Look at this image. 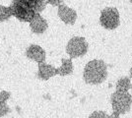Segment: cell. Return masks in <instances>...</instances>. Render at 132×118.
Instances as JSON below:
<instances>
[{
    "mask_svg": "<svg viewBox=\"0 0 132 118\" xmlns=\"http://www.w3.org/2000/svg\"><path fill=\"white\" fill-rule=\"evenodd\" d=\"M29 24H30V28L32 30V32L37 34H44L48 27L46 20L42 17L39 13H37L35 17L33 18V20Z\"/></svg>",
    "mask_w": 132,
    "mask_h": 118,
    "instance_id": "9",
    "label": "cell"
},
{
    "mask_svg": "<svg viewBox=\"0 0 132 118\" xmlns=\"http://www.w3.org/2000/svg\"><path fill=\"white\" fill-rule=\"evenodd\" d=\"M58 75V68L53 67L52 65L45 64L44 62L39 63V71H38V78L44 81H47L50 78Z\"/></svg>",
    "mask_w": 132,
    "mask_h": 118,
    "instance_id": "8",
    "label": "cell"
},
{
    "mask_svg": "<svg viewBox=\"0 0 132 118\" xmlns=\"http://www.w3.org/2000/svg\"><path fill=\"white\" fill-rule=\"evenodd\" d=\"M10 97V93L7 90L0 92V116H5L10 111V108L6 104V101Z\"/></svg>",
    "mask_w": 132,
    "mask_h": 118,
    "instance_id": "10",
    "label": "cell"
},
{
    "mask_svg": "<svg viewBox=\"0 0 132 118\" xmlns=\"http://www.w3.org/2000/svg\"><path fill=\"white\" fill-rule=\"evenodd\" d=\"M130 77L132 78V67H131V69H130Z\"/></svg>",
    "mask_w": 132,
    "mask_h": 118,
    "instance_id": "16",
    "label": "cell"
},
{
    "mask_svg": "<svg viewBox=\"0 0 132 118\" xmlns=\"http://www.w3.org/2000/svg\"><path fill=\"white\" fill-rule=\"evenodd\" d=\"M57 14H58V17L60 18L61 21L67 25H73L76 22V19H77L76 11L69 8L68 6L64 5V4H61L58 6Z\"/></svg>",
    "mask_w": 132,
    "mask_h": 118,
    "instance_id": "6",
    "label": "cell"
},
{
    "mask_svg": "<svg viewBox=\"0 0 132 118\" xmlns=\"http://www.w3.org/2000/svg\"><path fill=\"white\" fill-rule=\"evenodd\" d=\"M62 65L61 67L58 68V75L60 76H68L71 75L73 72V64H72V60L70 59H65L62 58Z\"/></svg>",
    "mask_w": 132,
    "mask_h": 118,
    "instance_id": "11",
    "label": "cell"
},
{
    "mask_svg": "<svg viewBox=\"0 0 132 118\" xmlns=\"http://www.w3.org/2000/svg\"><path fill=\"white\" fill-rule=\"evenodd\" d=\"M12 16L21 22L30 23L37 14L29 5L27 0H13L9 5Z\"/></svg>",
    "mask_w": 132,
    "mask_h": 118,
    "instance_id": "3",
    "label": "cell"
},
{
    "mask_svg": "<svg viewBox=\"0 0 132 118\" xmlns=\"http://www.w3.org/2000/svg\"><path fill=\"white\" fill-rule=\"evenodd\" d=\"M84 81L90 85H99L108 78L106 64L103 60L94 59L86 64L83 73Z\"/></svg>",
    "mask_w": 132,
    "mask_h": 118,
    "instance_id": "1",
    "label": "cell"
},
{
    "mask_svg": "<svg viewBox=\"0 0 132 118\" xmlns=\"http://www.w3.org/2000/svg\"><path fill=\"white\" fill-rule=\"evenodd\" d=\"M64 0H46L47 4H50L52 6H59L63 3Z\"/></svg>",
    "mask_w": 132,
    "mask_h": 118,
    "instance_id": "15",
    "label": "cell"
},
{
    "mask_svg": "<svg viewBox=\"0 0 132 118\" xmlns=\"http://www.w3.org/2000/svg\"><path fill=\"white\" fill-rule=\"evenodd\" d=\"M130 3H131V4H132V0H130Z\"/></svg>",
    "mask_w": 132,
    "mask_h": 118,
    "instance_id": "17",
    "label": "cell"
},
{
    "mask_svg": "<svg viewBox=\"0 0 132 118\" xmlns=\"http://www.w3.org/2000/svg\"><path fill=\"white\" fill-rule=\"evenodd\" d=\"M26 56L33 61L38 62L39 64L45 61V51L39 45L31 44L26 50Z\"/></svg>",
    "mask_w": 132,
    "mask_h": 118,
    "instance_id": "7",
    "label": "cell"
},
{
    "mask_svg": "<svg viewBox=\"0 0 132 118\" xmlns=\"http://www.w3.org/2000/svg\"><path fill=\"white\" fill-rule=\"evenodd\" d=\"M89 118H110V116L105 111H94Z\"/></svg>",
    "mask_w": 132,
    "mask_h": 118,
    "instance_id": "14",
    "label": "cell"
},
{
    "mask_svg": "<svg viewBox=\"0 0 132 118\" xmlns=\"http://www.w3.org/2000/svg\"><path fill=\"white\" fill-rule=\"evenodd\" d=\"M112 105V114L110 118H118L121 114L127 113L132 104V96L128 92H118L116 90L110 97Z\"/></svg>",
    "mask_w": 132,
    "mask_h": 118,
    "instance_id": "2",
    "label": "cell"
},
{
    "mask_svg": "<svg viewBox=\"0 0 132 118\" xmlns=\"http://www.w3.org/2000/svg\"><path fill=\"white\" fill-rule=\"evenodd\" d=\"M131 87V82L128 77H122L116 82V90L118 92H128Z\"/></svg>",
    "mask_w": 132,
    "mask_h": 118,
    "instance_id": "12",
    "label": "cell"
},
{
    "mask_svg": "<svg viewBox=\"0 0 132 118\" xmlns=\"http://www.w3.org/2000/svg\"><path fill=\"white\" fill-rule=\"evenodd\" d=\"M89 45L86 39L82 37L72 38L66 45V52L70 58H77L84 56L88 51Z\"/></svg>",
    "mask_w": 132,
    "mask_h": 118,
    "instance_id": "4",
    "label": "cell"
},
{
    "mask_svg": "<svg viewBox=\"0 0 132 118\" xmlns=\"http://www.w3.org/2000/svg\"><path fill=\"white\" fill-rule=\"evenodd\" d=\"M100 24L106 30H114L119 26V13L116 8L106 7L101 12Z\"/></svg>",
    "mask_w": 132,
    "mask_h": 118,
    "instance_id": "5",
    "label": "cell"
},
{
    "mask_svg": "<svg viewBox=\"0 0 132 118\" xmlns=\"http://www.w3.org/2000/svg\"><path fill=\"white\" fill-rule=\"evenodd\" d=\"M12 17V13L10 7L0 5V22H5Z\"/></svg>",
    "mask_w": 132,
    "mask_h": 118,
    "instance_id": "13",
    "label": "cell"
}]
</instances>
